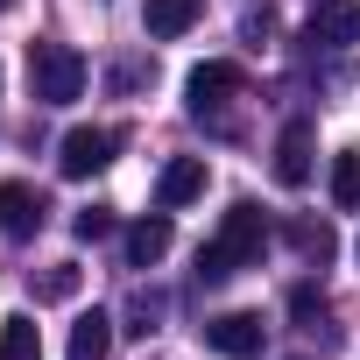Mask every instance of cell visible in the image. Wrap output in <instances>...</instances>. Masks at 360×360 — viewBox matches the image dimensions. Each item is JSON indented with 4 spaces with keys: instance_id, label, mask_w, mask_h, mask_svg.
I'll list each match as a JSON object with an SVG mask.
<instances>
[{
    "instance_id": "5",
    "label": "cell",
    "mask_w": 360,
    "mask_h": 360,
    "mask_svg": "<svg viewBox=\"0 0 360 360\" xmlns=\"http://www.w3.org/2000/svg\"><path fill=\"white\" fill-rule=\"evenodd\" d=\"M113 148H120L113 127H71V134L57 141V169H64V176H99V169L113 162Z\"/></svg>"
},
{
    "instance_id": "12",
    "label": "cell",
    "mask_w": 360,
    "mask_h": 360,
    "mask_svg": "<svg viewBox=\"0 0 360 360\" xmlns=\"http://www.w3.org/2000/svg\"><path fill=\"white\" fill-rule=\"evenodd\" d=\"M106 346H113V318H106V311H85V318L71 325V353H64V360H106Z\"/></svg>"
},
{
    "instance_id": "2",
    "label": "cell",
    "mask_w": 360,
    "mask_h": 360,
    "mask_svg": "<svg viewBox=\"0 0 360 360\" xmlns=\"http://www.w3.org/2000/svg\"><path fill=\"white\" fill-rule=\"evenodd\" d=\"M85 78H92V64H85L71 43H29V92H36V106H71V99H85Z\"/></svg>"
},
{
    "instance_id": "4",
    "label": "cell",
    "mask_w": 360,
    "mask_h": 360,
    "mask_svg": "<svg viewBox=\"0 0 360 360\" xmlns=\"http://www.w3.org/2000/svg\"><path fill=\"white\" fill-rule=\"evenodd\" d=\"M304 43H318V50H353V43H360V0H311Z\"/></svg>"
},
{
    "instance_id": "14",
    "label": "cell",
    "mask_w": 360,
    "mask_h": 360,
    "mask_svg": "<svg viewBox=\"0 0 360 360\" xmlns=\"http://www.w3.org/2000/svg\"><path fill=\"white\" fill-rule=\"evenodd\" d=\"M290 248H297L304 262H332V255H339V233H332L325 219H290Z\"/></svg>"
},
{
    "instance_id": "16",
    "label": "cell",
    "mask_w": 360,
    "mask_h": 360,
    "mask_svg": "<svg viewBox=\"0 0 360 360\" xmlns=\"http://www.w3.org/2000/svg\"><path fill=\"white\" fill-rule=\"evenodd\" d=\"M78 290H85V269H78V262H57V269L36 276V304H71Z\"/></svg>"
},
{
    "instance_id": "11",
    "label": "cell",
    "mask_w": 360,
    "mask_h": 360,
    "mask_svg": "<svg viewBox=\"0 0 360 360\" xmlns=\"http://www.w3.org/2000/svg\"><path fill=\"white\" fill-rule=\"evenodd\" d=\"M198 15H205V0H148L141 29H148V43H176L184 29H198Z\"/></svg>"
},
{
    "instance_id": "6",
    "label": "cell",
    "mask_w": 360,
    "mask_h": 360,
    "mask_svg": "<svg viewBox=\"0 0 360 360\" xmlns=\"http://www.w3.org/2000/svg\"><path fill=\"white\" fill-rule=\"evenodd\" d=\"M43 219H50V198L36 184H22V176H8V184H0V233L8 240H36Z\"/></svg>"
},
{
    "instance_id": "7",
    "label": "cell",
    "mask_w": 360,
    "mask_h": 360,
    "mask_svg": "<svg viewBox=\"0 0 360 360\" xmlns=\"http://www.w3.org/2000/svg\"><path fill=\"white\" fill-rule=\"evenodd\" d=\"M205 346L226 353V360H255L262 353V318L255 311H219V318H205Z\"/></svg>"
},
{
    "instance_id": "17",
    "label": "cell",
    "mask_w": 360,
    "mask_h": 360,
    "mask_svg": "<svg viewBox=\"0 0 360 360\" xmlns=\"http://www.w3.org/2000/svg\"><path fill=\"white\" fill-rule=\"evenodd\" d=\"M325 311H332V304H325V290H311V283H297V290H290V318H297L304 332H318V318H325Z\"/></svg>"
},
{
    "instance_id": "13",
    "label": "cell",
    "mask_w": 360,
    "mask_h": 360,
    "mask_svg": "<svg viewBox=\"0 0 360 360\" xmlns=\"http://www.w3.org/2000/svg\"><path fill=\"white\" fill-rule=\"evenodd\" d=\"M0 360H43V332H36V318H29V311L0 318Z\"/></svg>"
},
{
    "instance_id": "18",
    "label": "cell",
    "mask_w": 360,
    "mask_h": 360,
    "mask_svg": "<svg viewBox=\"0 0 360 360\" xmlns=\"http://www.w3.org/2000/svg\"><path fill=\"white\" fill-rule=\"evenodd\" d=\"M71 233H78V240H106V233H113V212H106V205H85V212L71 219Z\"/></svg>"
},
{
    "instance_id": "15",
    "label": "cell",
    "mask_w": 360,
    "mask_h": 360,
    "mask_svg": "<svg viewBox=\"0 0 360 360\" xmlns=\"http://www.w3.org/2000/svg\"><path fill=\"white\" fill-rule=\"evenodd\" d=\"M332 205L339 212H360V148H339L332 155Z\"/></svg>"
},
{
    "instance_id": "3",
    "label": "cell",
    "mask_w": 360,
    "mask_h": 360,
    "mask_svg": "<svg viewBox=\"0 0 360 360\" xmlns=\"http://www.w3.org/2000/svg\"><path fill=\"white\" fill-rule=\"evenodd\" d=\"M240 92H248V71H240V64H226V57H212V64H198V71L184 78V106H191V120H205V113L233 106Z\"/></svg>"
},
{
    "instance_id": "8",
    "label": "cell",
    "mask_w": 360,
    "mask_h": 360,
    "mask_svg": "<svg viewBox=\"0 0 360 360\" xmlns=\"http://www.w3.org/2000/svg\"><path fill=\"white\" fill-rule=\"evenodd\" d=\"M205 184H212L205 155H176V162H162V176H155V205H162V212H176V205L205 198Z\"/></svg>"
},
{
    "instance_id": "1",
    "label": "cell",
    "mask_w": 360,
    "mask_h": 360,
    "mask_svg": "<svg viewBox=\"0 0 360 360\" xmlns=\"http://www.w3.org/2000/svg\"><path fill=\"white\" fill-rule=\"evenodd\" d=\"M262 248H269V219L240 198V205L219 219V233L198 248V283H226V276L255 269V262H262Z\"/></svg>"
},
{
    "instance_id": "10",
    "label": "cell",
    "mask_w": 360,
    "mask_h": 360,
    "mask_svg": "<svg viewBox=\"0 0 360 360\" xmlns=\"http://www.w3.org/2000/svg\"><path fill=\"white\" fill-rule=\"evenodd\" d=\"M169 240H176V226H169V212L155 205L148 219H134V226H127V269H155V262L169 255Z\"/></svg>"
},
{
    "instance_id": "9",
    "label": "cell",
    "mask_w": 360,
    "mask_h": 360,
    "mask_svg": "<svg viewBox=\"0 0 360 360\" xmlns=\"http://www.w3.org/2000/svg\"><path fill=\"white\" fill-rule=\"evenodd\" d=\"M276 184L283 191H304L311 184V120H290L276 134Z\"/></svg>"
}]
</instances>
